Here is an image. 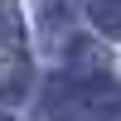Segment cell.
Wrapping results in <instances>:
<instances>
[{
  "instance_id": "6da1fadb",
  "label": "cell",
  "mask_w": 121,
  "mask_h": 121,
  "mask_svg": "<svg viewBox=\"0 0 121 121\" xmlns=\"http://www.w3.org/2000/svg\"><path fill=\"white\" fill-rule=\"evenodd\" d=\"M68 63H73L78 82H97V78H107V53L92 44V39H73V48H68Z\"/></svg>"
},
{
  "instance_id": "7a4b0ae2",
  "label": "cell",
  "mask_w": 121,
  "mask_h": 121,
  "mask_svg": "<svg viewBox=\"0 0 121 121\" xmlns=\"http://www.w3.org/2000/svg\"><path fill=\"white\" fill-rule=\"evenodd\" d=\"M78 107H82V92H73L68 78H53L48 92H44V116L48 121H68V116H78Z\"/></svg>"
},
{
  "instance_id": "3957f363",
  "label": "cell",
  "mask_w": 121,
  "mask_h": 121,
  "mask_svg": "<svg viewBox=\"0 0 121 121\" xmlns=\"http://www.w3.org/2000/svg\"><path fill=\"white\" fill-rule=\"evenodd\" d=\"M29 58H5L0 63V102H24V92H29Z\"/></svg>"
},
{
  "instance_id": "277c9868",
  "label": "cell",
  "mask_w": 121,
  "mask_h": 121,
  "mask_svg": "<svg viewBox=\"0 0 121 121\" xmlns=\"http://www.w3.org/2000/svg\"><path fill=\"white\" fill-rule=\"evenodd\" d=\"M24 44V19H19L15 0H0V53H19Z\"/></svg>"
},
{
  "instance_id": "5b68a950",
  "label": "cell",
  "mask_w": 121,
  "mask_h": 121,
  "mask_svg": "<svg viewBox=\"0 0 121 121\" xmlns=\"http://www.w3.org/2000/svg\"><path fill=\"white\" fill-rule=\"evenodd\" d=\"M87 15H92V24L102 29V34L121 39V0H92V5H87Z\"/></svg>"
}]
</instances>
